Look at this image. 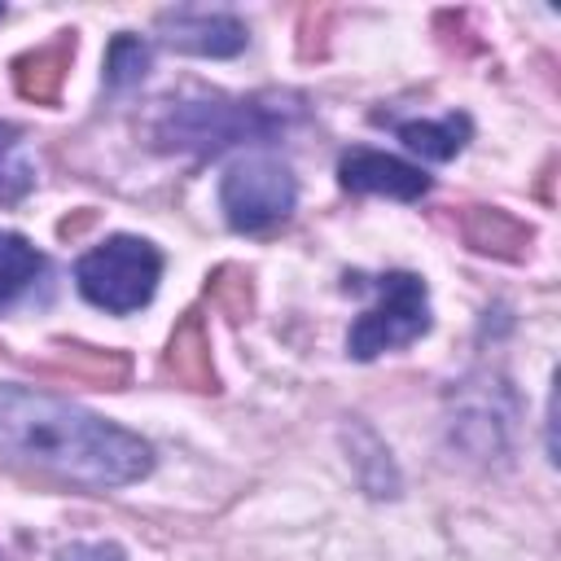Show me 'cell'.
I'll use <instances>...</instances> for the list:
<instances>
[{
    "instance_id": "6da1fadb",
    "label": "cell",
    "mask_w": 561,
    "mask_h": 561,
    "mask_svg": "<svg viewBox=\"0 0 561 561\" xmlns=\"http://www.w3.org/2000/svg\"><path fill=\"white\" fill-rule=\"evenodd\" d=\"M0 456L96 491L140 482L153 469V447L140 434L18 381H0Z\"/></svg>"
},
{
    "instance_id": "7a4b0ae2",
    "label": "cell",
    "mask_w": 561,
    "mask_h": 561,
    "mask_svg": "<svg viewBox=\"0 0 561 561\" xmlns=\"http://www.w3.org/2000/svg\"><path fill=\"white\" fill-rule=\"evenodd\" d=\"M158 276H162V254L145 237H105L96 250H88L75 263L79 294L114 316L145 307L158 289Z\"/></svg>"
},
{
    "instance_id": "3957f363",
    "label": "cell",
    "mask_w": 561,
    "mask_h": 561,
    "mask_svg": "<svg viewBox=\"0 0 561 561\" xmlns=\"http://www.w3.org/2000/svg\"><path fill=\"white\" fill-rule=\"evenodd\" d=\"M355 285H368L377 294V302L346 333V351L355 359H377L381 351L408 346L430 329V289L416 272L355 276Z\"/></svg>"
},
{
    "instance_id": "277c9868",
    "label": "cell",
    "mask_w": 561,
    "mask_h": 561,
    "mask_svg": "<svg viewBox=\"0 0 561 561\" xmlns=\"http://www.w3.org/2000/svg\"><path fill=\"white\" fill-rule=\"evenodd\" d=\"M276 123H285L280 110L259 105V101H224V96H202V101H175L158 127V140L171 149H193V153H215L232 140L245 136H267Z\"/></svg>"
},
{
    "instance_id": "5b68a950",
    "label": "cell",
    "mask_w": 561,
    "mask_h": 561,
    "mask_svg": "<svg viewBox=\"0 0 561 561\" xmlns=\"http://www.w3.org/2000/svg\"><path fill=\"white\" fill-rule=\"evenodd\" d=\"M294 202H298L294 171L272 153H245L241 162H232L224 171L219 206L237 232H263L280 219H289Z\"/></svg>"
},
{
    "instance_id": "8992f818",
    "label": "cell",
    "mask_w": 561,
    "mask_h": 561,
    "mask_svg": "<svg viewBox=\"0 0 561 561\" xmlns=\"http://www.w3.org/2000/svg\"><path fill=\"white\" fill-rule=\"evenodd\" d=\"M158 31L180 53H197V57H232L250 39L241 18H232V13H206V9H167L158 18Z\"/></svg>"
},
{
    "instance_id": "52a82bcc",
    "label": "cell",
    "mask_w": 561,
    "mask_h": 561,
    "mask_svg": "<svg viewBox=\"0 0 561 561\" xmlns=\"http://www.w3.org/2000/svg\"><path fill=\"white\" fill-rule=\"evenodd\" d=\"M337 175L351 193H386V197H425L430 193V175L403 158L377 153V149H351L337 162Z\"/></svg>"
},
{
    "instance_id": "ba28073f",
    "label": "cell",
    "mask_w": 561,
    "mask_h": 561,
    "mask_svg": "<svg viewBox=\"0 0 561 561\" xmlns=\"http://www.w3.org/2000/svg\"><path fill=\"white\" fill-rule=\"evenodd\" d=\"M394 131H399V140L412 153L434 158V162H447V158H456L469 145L473 123L465 114H443V118H421V123L416 118L412 123H394Z\"/></svg>"
},
{
    "instance_id": "9c48e42d",
    "label": "cell",
    "mask_w": 561,
    "mask_h": 561,
    "mask_svg": "<svg viewBox=\"0 0 561 561\" xmlns=\"http://www.w3.org/2000/svg\"><path fill=\"white\" fill-rule=\"evenodd\" d=\"M39 272L44 254L18 232H0V302H13L22 289H31Z\"/></svg>"
},
{
    "instance_id": "30bf717a",
    "label": "cell",
    "mask_w": 561,
    "mask_h": 561,
    "mask_svg": "<svg viewBox=\"0 0 561 561\" xmlns=\"http://www.w3.org/2000/svg\"><path fill=\"white\" fill-rule=\"evenodd\" d=\"M31 184H35V167L26 158V145L9 123H0V202H18Z\"/></svg>"
},
{
    "instance_id": "8fae6325",
    "label": "cell",
    "mask_w": 561,
    "mask_h": 561,
    "mask_svg": "<svg viewBox=\"0 0 561 561\" xmlns=\"http://www.w3.org/2000/svg\"><path fill=\"white\" fill-rule=\"evenodd\" d=\"M145 70H149V44L140 35H127V31L114 35V44L105 53V83L110 88H131V83L145 79Z\"/></svg>"
},
{
    "instance_id": "7c38bea8",
    "label": "cell",
    "mask_w": 561,
    "mask_h": 561,
    "mask_svg": "<svg viewBox=\"0 0 561 561\" xmlns=\"http://www.w3.org/2000/svg\"><path fill=\"white\" fill-rule=\"evenodd\" d=\"M0 13H4V9H0Z\"/></svg>"
}]
</instances>
